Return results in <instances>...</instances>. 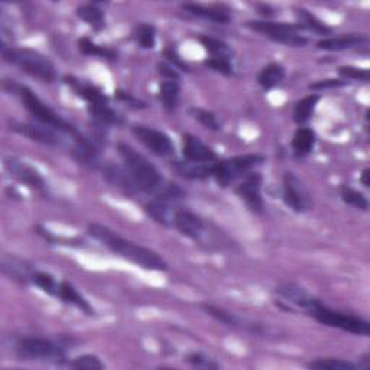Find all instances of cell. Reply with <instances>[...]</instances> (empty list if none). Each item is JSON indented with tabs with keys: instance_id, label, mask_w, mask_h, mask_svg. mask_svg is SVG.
<instances>
[{
	"instance_id": "obj_27",
	"label": "cell",
	"mask_w": 370,
	"mask_h": 370,
	"mask_svg": "<svg viewBox=\"0 0 370 370\" xmlns=\"http://www.w3.org/2000/svg\"><path fill=\"white\" fill-rule=\"evenodd\" d=\"M72 153H74V157L77 158V161H80L82 164L91 167V168H95L97 164H99V160H100L99 148H97L87 138H84L83 141L75 142Z\"/></svg>"
},
{
	"instance_id": "obj_6",
	"label": "cell",
	"mask_w": 370,
	"mask_h": 370,
	"mask_svg": "<svg viewBox=\"0 0 370 370\" xmlns=\"http://www.w3.org/2000/svg\"><path fill=\"white\" fill-rule=\"evenodd\" d=\"M16 355L22 360H40L48 363H64L65 348L49 339L26 337L16 344Z\"/></svg>"
},
{
	"instance_id": "obj_12",
	"label": "cell",
	"mask_w": 370,
	"mask_h": 370,
	"mask_svg": "<svg viewBox=\"0 0 370 370\" xmlns=\"http://www.w3.org/2000/svg\"><path fill=\"white\" fill-rule=\"evenodd\" d=\"M132 132L136 139L142 142L157 157L167 158L174 153V144L167 133L145 125H134Z\"/></svg>"
},
{
	"instance_id": "obj_41",
	"label": "cell",
	"mask_w": 370,
	"mask_h": 370,
	"mask_svg": "<svg viewBox=\"0 0 370 370\" xmlns=\"http://www.w3.org/2000/svg\"><path fill=\"white\" fill-rule=\"evenodd\" d=\"M339 72L341 77L347 80H357V82H369V71L364 68H356V67H340Z\"/></svg>"
},
{
	"instance_id": "obj_39",
	"label": "cell",
	"mask_w": 370,
	"mask_h": 370,
	"mask_svg": "<svg viewBox=\"0 0 370 370\" xmlns=\"http://www.w3.org/2000/svg\"><path fill=\"white\" fill-rule=\"evenodd\" d=\"M32 282L38 288H41L44 292H47V294L54 295V297L56 295L58 285H60V282H56L52 275L45 274V272H35L32 277Z\"/></svg>"
},
{
	"instance_id": "obj_21",
	"label": "cell",
	"mask_w": 370,
	"mask_h": 370,
	"mask_svg": "<svg viewBox=\"0 0 370 370\" xmlns=\"http://www.w3.org/2000/svg\"><path fill=\"white\" fill-rule=\"evenodd\" d=\"M183 9L194 16L206 19V21H210L214 24L224 25V24H229L231 19L229 10L222 6H203L197 3H185L183 5Z\"/></svg>"
},
{
	"instance_id": "obj_29",
	"label": "cell",
	"mask_w": 370,
	"mask_h": 370,
	"mask_svg": "<svg viewBox=\"0 0 370 370\" xmlns=\"http://www.w3.org/2000/svg\"><path fill=\"white\" fill-rule=\"evenodd\" d=\"M77 15H79L80 19L88 26H91L94 31H100L106 25V19H105V12L94 3L88 5H82L77 8Z\"/></svg>"
},
{
	"instance_id": "obj_15",
	"label": "cell",
	"mask_w": 370,
	"mask_h": 370,
	"mask_svg": "<svg viewBox=\"0 0 370 370\" xmlns=\"http://www.w3.org/2000/svg\"><path fill=\"white\" fill-rule=\"evenodd\" d=\"M12 130H15L16 133L25 136V138H29L31 141L35 142H40L43 145H48V146H58L61 144L60 139V132H56L45 125H32V123H13L10 126Z\"/></svg>"
},
{
	"instance_id": "obj_10",
	"label": "cell",
	"mask_w": 370,
	"mask_h": 370,
	"mask_svg": "<svg viewBox=\"0 0 370 370\" xmlns=\"http://www.w3.org/2000/svg\"><path fill=\"white\" fill-rule=\"evenodd\" d=\"M174 227L177 229L181 235L197 242L199 245H206L207 247L211 245H217L216 240L208 236L211 230L207 227L204 220L197 216V214H194L188 210H177L174 217Z\"/></svg>"
},
{
	"instance_id": "obj_34",
	"label": "cell",
	"mask_w": 370,
	"mask_h": 370,
	"mask_svg": "<svg viewBox=\"0 0 370 370\" xmlns=\"http://www.w3.org/2000/svg\"><path fill=\"white\" fill-rule=\"evenodd\" d=\"M307 367L317 369V370H356L359 369L356 363L343 360V359H317L314 362H309Z\"/></svg>"
},
{
	"instance_id": "obj_5",
	"label": "cell",
	"mask_w": 370,
	"mask_h": 370,
	"mask_svg": "<svg viewBox=\"0 0 370 370\" xmlns=\"http://www.w3.org/2000/svg\"><path fill=\"white\" fill-rule=\"evenodd\" d=\"M308 313L323 325L339 328V330L347 331V333L364 336V337L370 334V324L367 320H363L352 314L340 313V311H334L323 305L320 301L313 308H311Z\"/></svg>"
},
{
	"instance_id": "obj_37",
	"label": "cell",
	"mask_w": 370,
	"mask_h": 370,
	"mask_svg": "<svg viewBox=\"0 0 370 370\" xmlns=\"http://www.w3.org/2000/svg\"><path fill=\"white\" fill-rule=\"evenodd\" d=\"M190 114L192 116L194 119L199 121L204 128H207L210 130H216V132L222 130V125L217 121L216 114H214V113H211V111H208L206 109L192 107V109H190Z\"/></svg>"
},
{
	"instance_id": "obj_8",
	"label": "cell",
	"mask_w": 370,
	"mask_h": 370,
	"mask_svg": "<svg viewBox=\"0 0 370 370\" xmlns=\"http://www.w3.org/2000/svg\"><path fill=\"white\" fill-rule=\"evenodd\" d=\"M252 31L259 32L269 40L278 44H284L294 48H302L308 44V40L300 33L298 25H289L284 22H270V21H249L246 24Z\"/></svg>"
},
{
	"instance_id": "obj_36",
	"label": "cell",
	"mask_w": 370,
	"mask_h": 370,
	"mask_svg": "<svg viewBox=\"0 0 370 370\" xmlns=\"http://www.w3.org/2000/svg\"><path fill=\"white\" fill-rule=\"evenodd\" d=\"M134 40L144 49H152L157 43V32L155 28L148 24H142L134 29Z\"/></svg>"
},
{
	"instance_id": "obj_17",
	"label": "cell",
	"mask_w": 370,
	"mask_h": 370,
	"mask_svg": "<svg viewBox=\"0 0 370 370\" xmlns=\"http://www.w3.org/2000/svg\"><path fill=\"white\" fill-rule=\"evenodd\" d=\"M5 168L8 169V172L12 175V177H15L21 183H24V184H26L35 190L44 188V180H43L41 175L38 174V171H35L26 162H22L16 158H6L5 160Z\"/></svg>"
},
{
	"instance_id": "obj_35",
	"label": "cell",
	"mask_w": 370,
	"mask_h": 370,
	"mask_svg": "<svg viewBox=\"0 0 370 370\" xmlns=\"http://www.w3.org/2000/svg\"><path fill=\"white\" fill-rule=\"evenodd\" d=\"M79 49L84 54V55H94V56H100V58H107V60H114L116 54L113 49L95 44L93 41H90L88 38H82L79 41Z\"/></svg>"
},
{
	"instance_id": "obj_43",
	"label": "cell",
	"mask_w": 370,
	"mask_h": 370,
	"mask_svg": "<svg viewBox=\"0 0 370 370\" xmlns=\"http://www.w3.org/2000/svg\"><path fill=\"white\" fill-rule=\"evenodd\" d=\"M187 363L196 366V367H204V369H219L220 364L214 362L213 359L201 355V353H192L190 356H187L185 359Z\"/></svg>"
},
{
	"instance_id": "obj_30",
	"label": "cell",
	"mask_w": 370,
	"mask_h": 370,
	"mask_svg": "<svg viewBox=\"0 0 370 370\" xmlns=\"http://www.w3.org/2000/svg\"><path fill=\"white\" fill-rule=\"evenodd\" d=\"M285 79V70L279 64L266 65L258 75V83L263 90H272Z\"/></svg>"
},
{
	"instance_id": "obj_18",
	"label": "cell",
	"mask_w": 370,
	"mask_h": 370,
	"mask_svg": "<svg viewBox=\"0 0 370 370\" xmlns=\"http://www.w3.org/2000/svg\"><path fill=\"white\" fill-rule=\"evenodd\" d=\"M277 294L279 297H282L284 300H286V302L294 304V305H297L305 311H309L320 301L316 297L311 295L309 292H307L304 288H301L300 285H295V284H284V285L278 286Z\"/></svg>"
},
{
	"instance_id": "obj_45",
	"label": "cell",
	"mask_w": 370,
	"mask_h": 370,
	"mask_svg": "<svg viewBox=\"0 0 370 370\" xmlns=\"http://www.w3.org/2000/svg\"><path fill=\"white\" fill-rule=\"evenodd\" d=\"M116 97L123 103H128L129 106L134 107V109H142L145 107V103L136 99V97H133L130 93H126V91H122V90H118L116 91Z\"/></svg>"
},
{
	"instance_id": "obj_23",
	"label": "cell",
	"mask_w": 370,
	"mask_h": 370,
	"mask_svg": "<svg viewBox=\"0 0 370 370\" xmlns=\"http://www.w3.org/2000/svg\"><path fill=\"white\" fill-rule=\"evenodd\" d=\"M177 210L172 208L171 201H167L162 199H155L153 201L145 206V211L148 216L164 226H174V217H175V213H177Z\"/></svg>"
},
{
	"instance_id": "obj_9",
	"label": "cell",
	"mask_w": 370,
	"mask_h": 370,
	"mask_svg": "<svg viewBox=\"0 0 370 370\" xmlns=\"http://www.w3.org/2000/svg\"><path fill=\"white\" fill-rule=\"evenodd\" d=\"M79 95L87 102L88 113L94 121L106 126L119 125L122 122L121 116L109 106L107 97L97 87L84 83L79 90Z\"/></svg>"
},
{
	"instance_id": "obj_3",
	"label": "cell",
	"mask_w": 370,
	"mask_h": 370,
	"mask_svg": "<svg viewBox=\"0 0 370 370\" xmlns=\"http://www.w3.org/2000/svg\"><path fill=\"white\" fill-rule=\"evenodd\" d=\"M2 56L6 63L45 83H52L56 80L58 74L54 63L41 52L29 48L8 47L6 43L2 41Z\"/></svg>"
},
{
	"instance_id": "obj_7",
	"label": "cell",
	"mask_w": 370,
	"mask_h": 370,
	"mask_svg": "<svg viewBox=\"0 0 370 370\" xmlns=\"http://www.w3.org/2000/svg\"><path fill=\"white\" fill-rule=\"evenodd\" d=\"M263 162V155H240V157L214 162L211 175L220 187H229L231 183H235L240 177H245L253 168L259 167Z\"/></svg>"
},
{
	"instance_id": "obj_16",
	"label": "cell",
	"mask_w": 370,
	"mask_h": 370,
	"mask_svg": "<svg viewBox=\"0 0 370 370\" xmlns=\"http://www.w3.org/2000/svg\"><path fill=\"white\" fill-rule=\"evenodd\" d=\"M183 155L187 161L200 164H214L216 162V153L207 146L200 138L190 133L183 136Z\"/></svg>"
},
{
	"instance_id": "obj_20",
	"label": "cell",
	"mask_w": 370,
	"mask_h": 370,
	"mask_svg": "<svg viewBox=\"0 0 370 370\" xmlns=\"http://www.w3.org/2000/svg\"><path fill=\"white\" fill-rule=\"evenodd\" d=\"M2 270L5 275L19 284H28L29 281H32V277L35 274L32 268L25 261L15 256H3Z\"/></svg>"
},
{
	"instance_id": "obj_2",
	"label": "cell",
	"mask_w": 370,
	"mask_h": 370,
	"mask_svg": "<svg viewBox=\"0 0 370 370\" xmlns=\"http://www.w3.org/2000/svg\"><path fill=\"white\" fill-rule=\"evenodd\" d=\"M118 152L123 161V167L129 172L130 178L133 180L136 187H138V190L157 196L165 185L164 178L161 177L157 167L151 164L142 153H139L128 144H118Z\"/></svg>"
},
{
	"instance_id": "obj_22",
	"label": "cell",
	"mask_w": 370,
	"mask_h": 370,
	"mask_svg": "<svg viewBox=\"0 0 370 370\" xmlns=\"http://www.w3.org/2000/svg\"><path fill=\"white\" fill-rule=\"evenodd\" d=\"M55 297L60 298L61 301H64L67 304L77 307L88 316L94 314V308L90 305V302L80 294L79 291L74 288V285H71L67 281H63V282H60V285H58V291H56Z\"/></svg>"
},
{
	"instance_id": "obj_24",
	"label": "cell",
	"mask_w": 370,
	"mask_h": 370,
	"mask_svg": "<svg viewBox=\"0 0 370 370\" xmlns=\"http://www.w3.org/2000/svg\"><path fill=\"white\" fill-rule=\"evenodd\" d=\"M103 177L106 178L107 183H110L111 185L118 187L126 192L139 191L138 187H136V184L133 183V180L130 178V175L125 167L107 165L103 168Z\"/></svg>"
},
{
	"instance_id": "obj_4",
	"label": "cell",
	"mask_w": 370,
	"mask_h": 370,
	"mask_svg": "<svg viewBox=\"0 0 370 370\" xmlns=\"http://www.w3.org/2000/svg\"><path fill=\"white\" fill-rule=\"evenodd\" d=\"M13 93H16L21 97V102L25 106V109L31 113L32 118L41 125H45L56 132L70 134L74 139V142L83 141L84 136L77 130L71 123H68L65 119H63L60 114H56L49 106H47L40 97H38L32 90L22 86H15L12 88Z\"/></svg>"
},
{
	"instance_id": "obj_40",
	"label": "cell",
	"mask_w": 370,
	"mask_h": 370,
	"mask_svg": "<svg viewBox=\"0 0 370 370\" xmlns=\"http://www.w3.org/2000/svg\"><path fill=\"white\" fill-rule=\"evenodd\" d=\"M68 366L74 367V369H83V370H100V369H105V364L102 363V360L97 356H93V355H84V356L77 357L72 362H70Z\"/></svg>"
},
{
	"instance_id": "obj_31",
	"label": "cell",
	"mask_w": 370,
	"mask_h": 370,
	"mask_svg": "<svg viewBox=\"0 0 370 370\" xmlns=\"http://www.w3.org/2000/svg\"><path fill=\"white\" fill-rule=\"evenodd\" d=\"M295 15L298 17V26L301 29H307L318 35H328L331 32V29L325 24H323L316 15L305 9H297Z\"/></svg>"
},
{
	"instance_id": "obj_11",
	"label": "cell",
	"mask_w": 370,
	"mask_h": 370,
	"mask_svg": "<svg viewBox=\"0 0 370 370\" xmlns=\"http://www.w3.org/2000/svg\"><path fill=\"white\" fill-rule=\"evenodd\" d=\"M282 199L286 207L295 213H305L311 208L309 192L294 172H285L282 178Z\"/></svg>"
},
{
	"instance_id": "obj_13",
	"label": "cell",
	"mask_w": 370,
	"mask_h": 370,
	"mask_svg": "<svg viewBox=\"0 0 370 370\" xmlns=\"http://www.w3.org/2000/svg\"><path fill=\"white\" fill-rule=\"evenodd\" d=\"M236 194L245 201L247 208L256 214H262L265 208L262 197V177L258 172H249L243 181L236 187Z\"/></svg>"
},
{
	"instance_id": "obj_46",
	"label": "cell",
	"mask_w": 370,
	"mask_h": 370,
	"mask_svg": "<svg viewBox=\"0 0 370 370\" xmlns=\"http://www.w3.org/2000/svg\"><path fill=\"white\" fill-rule=\"evenodd\" d=\"M346 86V82L341 80H321L314 84H309L311 90H328V88H337Z\"/></svg>"
},
{
	"instance_id": "obj_25",
	"label": "cell",
	"mask_w": 370,
	"mask_h": 370,
	"mask_svg": "<svg viewBox=\"0 0 370 370\" xmlns=\"http://www.w3.org/2000/svg\"><path fill=\"white\" fill-rule=\"evenodd\" d=\"M214 164H200V162H192V161H175L174 162V169L181 175L183 178L187 180H204L211 175Z\"/></svg>"
},
{
	"instance_id": "obj_33",
	"label": "cell",
	"mask_w": 370,
	"mask_h": 370,
	"mask_svg": "<svg viewBox=\"0 0 370 370\" xmlns=\"http://www.w3.org/2000/svg\"><path fill=\"white\" fill-rule=\"evenodd\" d=\"M200 43L206 48V51L210 54V58H220V60L231 61L233 51L230 47L216 38L211 36H200Z\"/></svg>"
},
{
	"instance_id": "obj_1",
	"label": "cell",
	"mask_w": 370,
	"mask_h": 370,
	"mask_svg": "<svg viewBox=\"0 0 370 370\" xmlns=\"http://www.w3.org/2000/svg\"><path fill=\"white\" fill-rule=\"evenodd\" d=\"M87 231L93 239L100 242L113 253H118L119 256L130 261L132 263L138 265L146 270L164 272L168 269V263L158 255L157 252L122 238L107 226H103L100 223H90Z\"/></svg>"
},
{
	"instance_id": "obj_28",
	"label": "cell",
	"mask_w": 370,
	"mask_h": 370,
	"mask_svg": "<svg viewBox=\"0 0 370 370\" xmlns=\"http://www.w3.org/2000/svg\"><path fill=\"white\" fill-rule=\"evenodd\" d=\"M316 145V133L308 128H298L294 139H292V149H294L295 157L304 158L314 149Z\"/></svg>"
},
{
	"instance_id": "obj_42",
	"label": "cell",
	"mask_w": 370,
	"mask_h": 370,
	"mask_svg": "<svg viewBox=\"0 0 370 370\" xmlns=\"http://www.w3.org/2000/svg\"><path fill=\"white\" fill-rule=\"evenodd\" d=\"M206 67H208L210 70L220 72L223 75H231L233 74V65L231 61L227 60H220V58H208L206 60Z\"/></svg>"
},
{
	"instance_id": "obj_32",
	"label": "cell",
	"mask_w": 370,
	"mask_h": 370,
	"mask_svg": "<svg viewBox=\"0 0 370 370\" xmlns=\"http://www.w3.org/2000/svg\"><path fill=\"white\" fill-rule=\"evenodd\" d=\"M320 100V95L318 94H309L307 97H304L302 100H300L295 105L294 109V121L298 125H304L305 122H308L311 119V116H313L317 103Z\"/></svg>"
},
{
	"instance_id": "obj_14",
	"label": "cell",
	"mask_w": 370,
	"mask_h": 370,
	"mask_svg": "<svg viewBox=\"0 0 370 370\" xmlns=\"http://www.w3.org/2000/svg\"><path fill=\"white\" fill-rule=\"evenodd\" d=\"M201 308L206 311L208 316H211L213 318H216L217 321L223 323L224 325H227L230 328L242 330V331H246V333L256 334V336L265 334V327L262 324L249 321L246 318H242V317H239L236 314L229 313V311H226L223 308H219L216 305H211V304H203Z\"/></svg>"
},
{
	"instance_id": "obj_19",
	"label": "cell",
	"mask_w": 370,
	"mask_h": 370,
	"mask_svg": "<svg viewBox=\"0 0 370 370\" xmlns=\"http://www.w3.org/2000/svg\"><path fill=\"white\" fill-rule=\"evenodd\" d=\"M367 43H369V38L366 35L350 33V35H341V36L324 38V40H321L317 44V48L323 51H344V49L366 45Z\"/></svg>"
},
{
	"instance_id": "obj_38",
	"label": "cell",
	"mask_w": 370,
	"mask_h": 370,
	"mask_svg": "<svg viewBox=\"0 0 370 370\" xmlns=\"http://www.w3.org/2000/svg\"><path fill=\"white\" fill-rule=\"evenodd\" d=\"M341 199L348 206H353L359 210L367 211L369 208V201L367 199L363 196V194L355 188H350V187H343L341 188Z\"/></svg>"
},
{
	"instance_id": "obj_26",
	"label": "cell",
	"mask_w": 370,
	"mask_h": 370,
	"mask_svg": "<svg viewBox=\"0 0 370 370\" xmlns=\"http://www.w3.org/2000/svg\"><path fill=\"white\" fill-rule=\"evenodd\" d=\"M180 93H181L180 80L162 79V82L160 84V99H161L162 106L168 111H174L175 109L178 107Z\"/></svg>"
},
{
	"instance_id": "obj_47",
	"label": "cell",
	"mask_w": 370,
	"mask_h": 370,
	"mask_svg": "<svg viewBox=\"0 0 370 370\" xmlns=\"http://www.w3.org/2000/svg\"><path fill=\"white\" fill-rule=\"evenodd\" d=\"M369 175H370V169L366 168V169L362 172V178H360V183H362L364 187H369Z\"/></svg>"
},
{
	"instance_id": "obj_44",
	"label": "cell",
	"mask_w": 370,
	"mask_h": 370,
	"mask_svg": "<svg viewBox=\"0 0 370 370\" xmlns=\"http://www.w3.org/2000/svg\"><path fill=\"white\" fill-rule=\"evenodd\" d=\"M165 58L169 61V64L174 67V68H180L183 71H190V67L183 61V58L175 52L174 49H165Z\"/></svg>"
}]
</instances>
